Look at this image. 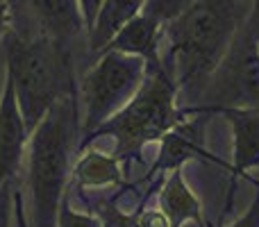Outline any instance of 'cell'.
I'll list each match as a JSON object with an SVG mask.
<instances>
[{"label": "cell", "instance_id": "1", "mask_svg": "<svg viewBox=\"0 0 259 227\" xmlns=\"http://www.w3.org/2000/svg\"><path fill=\"white\" fill-rule=\"evenodd\" d=\"M250 7L246 0H193L180 16L164 23L161 64L178 84L180 103H189L184 107H193Z\"/></svg>", "mask_w": 259, "mask_h": 227}, {"label": "cell", "instance_id": "2", "mask_svg": "<svg viewBox=\"0 0 259 227\" xmlns=\"http://www.w3.org/2000/svg\"><path fill=\"white\" fill-rule=\"evenodd\" d=\"M77 129V96H66L55 103L32 129L27 141L30 227H57V209L71 182V155Z\"/></svg>", "mask_w": 259, "mask_h": 227}, {"label": "cell", "instance_id": "3", "mask_svg": "<svg viewBox=\"0 0 259 227\" xmlns=\"http://www.w3.org/2000/svg\"><path fill=\"white\" fill-rule=\"evenodd\" d=\"M5 75L14 84V94L30 134L55 103L66 96H77V82L66 43L46 34L34 39L7 34Z\"/></svg>", "mask_w": 259, "mask_h": 227}, {"label": "cell", "instance_id": "4", "mask_svg": "<svg viewBox=\"0 0 259 227\" xmlns=\"http://www.w3.org/2000/svg\"><path fill=\"white\" fill-rule=\"evenodd\" d=\"M184 114L187 109L180 107L175 80L164 68V64H155L148 66L146 80L137 94L100 127L84 134V139L77 143V150L82 152L100 137H114L116 143L112 155L121 164L141 159L148 143L159 141L170 127L178 125Z\"/></svg>", "mask_w": 259, "mask_h": 227}, {"label": "cell", "instance_id": "5", "mask_svg": "<svg viewBox=\"0 0 259 227\" xmlns=\"http://www.w3.org/2000/svg\"><path fill=\"white\" fill-rule=\"evenodd\" d=\"M100 59L82 75L77 103L82 105V137L109 120L139 91L146 80L148 64L137 55L103 50Z\"/></svg>", "mask_w": 259, "mask_h": 227}, {"label": "cell", "instance_id": "6", "mask_svg": "<svg viewBox=\"0 0 259 227\" xmlns=\"http://www.w3.org/2000/svg\"><path fill=\"white\" fill-rule=\"evenodd\" d=\"M193 107L207 114H219L230 107L259 109V50L246 21L207 77Z\"/></svg>", "mask_w": 259, "mask_h": 227}, {"label": "cell", "instance_id": "7", "mask_svg": "<svg viewBox=\"0 0 259 227\" xmlns=\"http://www.w3.org/2000/svg\"><path fill=\"white\" fill-rule=\"evenodd\" d=\"M187 114L178 120L175 127H170L164 137L159 139L161 148L157 159L152 161V168L143 177V182H155L164 177L166 173L175 168H184L187 161L207 157L205 150V125L211 114L202 112L196 107H184Z\"/></svg>", "mask_w": 259, "mask_h": 227}, {"label": "cell", "instance_id": "8", "mask_svg": "<svg viewBox=\"0 0 259 227\" xmlns=\"http://www.w3.org/2000/svg\"><path fill=\"white\" fill-rule=\"evenodd\" d=\"M30 132L18 107L14 84L7 75L0 91V184L12 182L21 170Z\"/></svg>", "mask_w": 259, "mask_h": 227}, {"label": "cell", "instance_id": "9", "mask_svg": "<svg viewBox=\"0 0 259 227\" xmlns=\"http://www.w3.org/2000/svg\"><path fill=\"white\" fill-rule=\"evenodd\" d=\"M232 127V179H230V200L232 205L234 184L239 177L259 168V109H221L219 112Z\"/></svg>", "mask_w": 259, "mask_h": 227}, {"label": "cell", "instance_id": "10", "mask_svg": "<svg viewBox=\"0 0 259 227\" xmlns=\"http://www.w3.org/2000/svg\"><path fill=\"white\" fill-rule=\"evenodd\" d=\"M161 36H164V23L152 18L150 14L141 12L130 23H125L103 50L137 55L148 66H155V64H161Z\"/></svg>", "mask_w": 259, "mask_h": 227}, {"label": "cell", "instance_id": "11", "mask_svg": "<svg viewBox=\"0 0 259 227\" xmlns=\"http://www.w3.org/2000/svg\"><path fill=\"white\" fill-rule=\"evenodd\" d=\"M157 207L166 214L170 227H182L184 223H196L205 227L202 220V205L193 189L187 184L182 168H175L164 175L157 189Z\"/></svg>", "mask_w": 259, "mask_h": 227}, {"label": "cell", "instance_id": "12", "mask_svg": "<svg viewBox=\"0 0 259 227\" xmlns=\"http://www.w3.org/2000/svg\"><path fill=\"white\" fill-rule=\"evenodd\" d=\"M27 7L34 14L41 34L55 41L66 43L68 39L87 30L77 0H27Z\"/></svg>", "mask_w": 259, "mask_h": 227}, {"label": "cell", "instance_id": "13", "mask_svg": "<svg viewBox=\"0 0 259 227\" xmlns=\"http://www.w3.org/2000/svg\"><path fill=\"white\" fill-rule=\"evenodd\" d=\"M71 182L77 189L123 187V164L114 155L84 148L75 166H71Z\"/></svg>", "mask_w": 259, "mask_h": 227}, {"label": "cell", "instance_id": "14", "mask_svg": "<svg viewBox=\"0 0 259 227\" xmlns=\"http://www.w3.org/2000/svg\"><path fill=\"white\" fill-rule=\"evenodd\" d=\"M148 0H103L94 25L89 27V46L94 53H100L112 41V36L125 23L143 12Z\"/></svg>", "mask_w": 259, "mask_h": 227}, {"label": "cell", "instance_id": "15", "mask_svg": "<svg viewBox=\"0 0 259 227\" xmlns=\"http://www.w3.org/2000/svg\"><path fill=\"white\" fill-rule=\"evenodd\" d=\"M100 218L103 227H141L137 220V211H125L116 205V198H107V200H94L87 205Z\"/></svg>", "mask_w": 259, "mask_h": 227}, {"label": "cell", "instance_id": "16", "mask_svg": "<svg viewBox=\"0 0 259 227\" xmlns=\"http://www.w3.org/2000/svg\"><path fill=\"white\" fill-rule=\"evenodd\" d=\"M57 227H103L100 218L94 211H75L71 207L68 193L62 198V205L57 209Z\"/></svg>", "mask_w": 259, "mask_h": 227}, {"label": "cell", "instance_id": "17", "mask_svg": "<svg viewBox=\"0 0 259 227\" xmlns=\"http://www.w3.org/2000/svg\"><path fill=\"white\" fill-rule=\"evenodd\" d=\"M191 3L193 0H148L143 12L150 14V16L157 18L159 23H168L170 18L180 16Z\"/></svg>", "mask_w": 259, "mask_h": 227}, {"label": "cell", "instance_id": "18", "mask_svg": "<svg viewBox=\"0 0 259 227\" xmlns=\"http://www.w3.org/2000/svg\"><path fill=\"white\" fill-rule=\"evenodd\" d=\"M137 220L141 227H170L164 211H161L159 207H150V209H148L146 202H139Z\"/></svg>", "mask_w": 259, "mask_h": 227}, {"label": "cell", "instance_id": "19", "mask_svg": "<svg viewBox=\"0 0 259 227\" xmlns=\"http://www.w3.org/2000/svg\"><path fill=\"white\" fill-rule=\"evenodd\" d=\"M228 227H259V191H257L255 200L250 202V207H248V209L243 211L234 223H230Z\"/></svg>", "mask_w": 259, "mask_h": 227}, {"label": "cell", "instance_id": "20", "mask_svg": "<svg viewBox=\"0 0 259 227\" xmlns=\"http://www.w3.org/2000/svg\"><path fill=\"white\" fill-rule=\"evenodd\" d=\"M12 182L0 184V227H9V216H12Z\"/></svg>", "mask_w": 259, "mask_h": 227}, {"label": "cell", "instance_id": "21", "mask_svg": "<svg viewBox=\"0 0 259 227\" xmlns=\"http://www.w3.org/2000/svg\"><path fill=\"white\" fill-rule=\"evenodd\" d=\"M77 3H80L82 18H84V27H87V32H89V27L94 25L96 14H98V9H100V5H103V0H77Z\"/></svg>", "mask_w": 259, "mask_h": 227}, {"label": "cell", "instance_id": "22", "mask_svg": "<svg viewBox=\"0 0 259 227\" xmlns=\"http://www.w3.org/2000/svg\"><path fill=\"white\" fill-rule=\"evenodd\" d=\"M12 23H14L12 5H9L7 0H0V39L12 32Z\"/></svg>", "mask_w": 259, "mask_h": 227}, {"label": "cell", "instance_id": "23", "mask_svg": "<svg viewBox=\"0 0 259 227\" xmlns=\"http://www.w3.org/2000/svg\"><path fill=\"white\" fill-rule=\"evenodd\" d=\"M246 23H248V25H250L252 34H255L257 50H259V0H252V7H250V14H248Z\"/></svg>", "mask_w": 259, "mask_h": 227}, {"label": "cell", "instance_id": "24", "mask_svg": "<svg viewBox=\"0 0 259 227\" xmlns=\"http://www.w3.org/2000/svg\"><path fill=\"white\" fill-rule=\"evenodd\" d=\"M252 179V177H250ZM252 182H255V187H259V179H252Z\"/></svg>", "mask_w": 259, "mask_h": 227}]
</instances>
